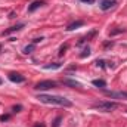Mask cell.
I'll return each instance as SVG.
<instances>
[{"instance_id": "obj_1", "label": "cell", "mask_w": 127, "mask_h": 127, "mask_svg": "<svg viewBox=\"0 0 127 127\" xmlns=\"http://www.w3.org/2000/svg\"><path fill=\"white\" fill-rule=\"evenodd\" d=\"M37 99H38L40 102H43V103L59 105V106H66V108L72 106V102H71L69 99L64 97V96H52V95H43V93H41V95L37 96Z\"/></svg>"}, {"instance_id": "obj_2", "label": "cell", "mask_w": 127, "mask_h": 127, "mask_svg": "<svg viewBox=\"0 0 127 127\" xmlns=\"http://www.w3.org/2000/svg\"><path fill=\"white\" fill-rule=\"evenodd\" d=\"M92 108L100 112H112L114 109L118 108L117 102H111V100H100V102H95L92 103Z\"/></svg>"}, {"instance_id": "obj_3", "label": "cell", "mask_w": 127, "mask_h": 127, "mask_svg": "<svg viewBox=\"0 0 127 127\" xmlns=\"http://www.w3.org/2000/svg\"><path fill=\"white\" fill-rule=\"evenodd\" d=\"M53 87H56V83L52 81V80H43V81H38L34 86L35 90H49V89H53Z\"/></svg>"}, {"instance_id": "obj_4", "label": "cell", "mask_w": 127, "mask_h": 127, "mask_svg": "<svg viewBox=\"0 0 127 127\" xmlns=\"http://www.w3.org/2000/svg\"><path fill=\"white\" fill-rule=\"evenodd\" d=\"M103 93L109 96L111 99H124L127 100V92H111V90H103Z\"/></svg>"}, {"instance_id": "obj_5", "label": "cell", "mask_w": 127, "mask_h": 127, "mask_svg": "<svg viewBox=\"0 0 127 127\" xmlns=\"http://www.w3.org/2000/svg\"><path fill=\"white\" fill-rule=\"evenodd\" d=\"M9 80L12 81V83H24L25 81V77L24 75H21L19 72H9Z\"/></svg>"}, {"instance_id": "obj_6", "label": "cell", "mask_w": 127, "mask_h": 127, "mask_svg": "<svg viewBox=\"0 0 127 127\" xmlns=\"http://www.w3.org/2000/svg\"><path fill=\"white\" fill-rule=\"evenodd\" d=\"M115 4H117L115 0H102V3H100V9H102V10H109V9L114 7Z\"/></svg>"}, {"instance_id": "obj_7", "label": "cell", "mask_w": 127, "mask_h": 127, "mask_svg": "<svg viewBox=\"0 0 127 127\" xmlns=\"http://www.w3.org/2000/svg\"><path fill=\"white\" fill-rule=\"evenodd\" d=\"M25 27V24H18V25H13V27H10L9 30H6V31L1 32V35H9V34H12V32H16L19 31V30H22Z\"/></svg>"}, {"instance_id": "obj_8", "label": "cell", "mask_w": 127, "mask_h": 127, "mask_svg": "<svg viewBox=\"0 0 127 127\" xmlns=\"http://www.w3.org/2000/svg\"><path fill=\"white\" fill-rule=\"evenodd\" d=\"M43 4H46V1L44 0H35V1H32L31 4L28 6V12H34V10H37L38 7H41Z\"/></svg>"}, {"instance_id": "obj_9", "label": "cell", "mask_w": 127, "mask_h": 127, "mask_svg": "<svg viewBox=\"0 0 127 127\" xmlns=\"http://www.w3.org/2000/svg\"><path fill=\"white\" fill-rule=\"evenodd\" d=\"M83 25H84V21H75V22H72V24H69V25L66 27V31H72V30L80 28V27H83Z\"/></svg>"}, {"instance_id": "obj_10", "label": "cell", "mask_w": 127, "mask_h": 127, "mask_svg": "<svg viewBox=\"0 0 127 127\" xmlns=\"http://www.w3.org/2000/svg\"><path fill=\"white\" fill-rule=\"evenodd\" d=\"M92 84L96 86V87H99V89H103V87L106 86V81H105V80H97V78H96V80L92 81Z\"/></svg>"}, {"instance_id": "obj_11", "label": "cell", "mask_w": 127, "mask_h": 127, "mask_svg": "<svg viewBox=\"0 0 127 127\" xmlns=\"http://www.w3.org/2000/svg\"><path fill=\"white\" fill-rule=\"evenodd\" d=\"M62 83L64 84H68V86H74V87H80L81 86L78 81H74V80H64Z\"/></svg>"}, {"instance_id": "obj_12", "label": "cell", "mask_w": 127, "mask_h": 127, "mask_svg": "<svg viewBox=\"0 0 127 127\" xmlns=\"http://www.w3.org/2000/svg\"><path fill=\"white\" fill-rule=\"evenodd\" d=\"M46 69H58L61 68V64H49V65H44Z\"/></svg>"}, {"instance_id": "obj_13", "label": "cell", "mask_w": 127, "mask_h": 127, "mask_svg": "<svg viewBox=\"0 0 127 127\" xmlns=\"http://www.w3.org/2000/svg\"><path fill=\"white\" fill-rule=\"evenodd\" d=\"M34 46H35V44H34V43H31L30 46H27V47H24V50H22V52H24L25 55H28V53H31L32 50H34Z\"/></svg>"}, {"instance_id": "obj_14", "label": "cell", "mask_w": 127, "mask_h": 127, "mask_svg": "<svg viewBox=\"0 0 127 127\" xmlns=\"http://www.w3.org/2000/svg\"><path fill=\"white\" fill-rule=\"evenodd\" d=\"M89 55H90V49H89V47H86V49L80 53V58H86V56H89Z\"/></svg>"}, {"instance_id": "obj_15", "label": "cell", "mask_w": 127, "mask_h": 127, "mask_svg": "<svg viewBox=\"0 0 127 127\" xmlns=\"http://www.w3.org/2000/svg\"><path fill=\"white\" fill-rule=\"evenodd\" d=\"M105 61H103V59H97V61H96V66H100V68H105Z\"/></svg>"}, {"instance_id": "obj_16", "label": "cell", "mask_w": 127, "mask_h": 127, "mask_svg": "<svg viewBox=\"0 0 127 127\" xmlns=\"http://www.w3.org/2000/svg\"><path fill=\"white\" fill-rule=\"evenodd\" d=\"M68 49V44H64L62 47L59 49V56H64V53H65V50Z\"/></svg>"}, {"instance_id": "obj_17", "label": "cell", "mask_w": 127, "mask_h": 127, "mask_svg": "<svg viewBox=\"0 0 127 127\" xmlns=\"http://www.w3.org/2000/svg\"><path fill=\"white\" fill-rule=\"evenodd\" d=\"M61 121H62V118H61V117H56V120H55V123H53V126L52 127H59Z\"/></svg>"}, {"instance_id": "obj_18", "label": "cell", "mask_w": 127, "mask_h": 127, "mask_svg": "<svg viewBox=\"0 0 127 127\" xmlns=\"http://www.w3.org/2000/svg\"><path fill=\"white\" fill-rule=\"evenodd\" d=\"M21 109H22V106H21V105H15V106L12 108V111H13V112H19Z\"/></svg>"}, {"instance_id": "obj_19", "label": "cell", "mask_w": 127, "mask_h": 127, "mask_svg": "<svg viewBox=\"0 0 127 127\" xmlns=\"http://www.w3.org/2000/svg\"><path fill=\"white\" fill-rule=\"evenodd\" d=\"M9 118H10V115H7V114L6 115H0V121H7Z\"/></svg>"}, {"instance_id": "obj_20", "label": "cell", "mask_w": 127, "mask_h": 127, "mask_svg": "<svg viewBox=\"0 0 127 127\" xmlns=\"http://www.w3.org/2000/svg\"><path fill=\"white\" fill-rule=\"evenodd\" d=\"M40 41H43V37H37V38H34V40H32V43H34V44H37V43H40Z\"/></svg>"}, {"instance_id": "obj_21", "label": "cell", "mask_w": 127, "mask_h": 127, "mask_svg": "<svg viewBox=\"0 0 127 127\" xmlns=\"http://www.w3.org/2000/svg\"><path fill=\"white\" fill-rule=\"evenodd\" d=\"M124 30L121 28V30H114V31H111V35H115V34H120V32H123Z\"/></svg>"}, {"instance_id": "obj_22", "label": "cell", "mask_w": 127, "mask_h": 127, "mask_svg": "<svg viewBox=\"0 0 127 127\" xmlns=\"http://www.w3.org/2000/svg\"><path fill=\"white\" fill-rule=\"evenodd\" d=\"M80 1H83V3H87V4H92V3H95V0H80Z\"/></svg>"}, {"instance_id": "obj_23", "label": "cell", "mask_w": 127, "mask_h": 127, "mask_svg": "<svg viewBox=\"0 0 127 127\" xmlns=\"http://www.w3.org/2000/svg\"><path fill=\"white\" fill-rule=\"evenodd\" d=\"M34 127H44V124H35Z\"/></svg>"}, {"instance_id": "obj_24", "label": "cell", "mask_w": 127, "mask_h": 127, "mask_svg": "<svg viewBox=\"0 0 127 127\" xmlns=\"http://www.w3.org/2000/svg\"><path fill=\"white\" fill-rule=\"evenodd\" d=\"M1 83H3V80H1V78H0V84H1Z\"/></svg>"}, {"instance_id": "obj_25", "label": "cell", "mask_w": 127, "mask_h": 127, "mask_svg": "<svg viewBox=\"0 0 127 127\" xmlns=\"http://www.w3.org/2000/svg\"><path fill=\"white\" fill-rule=\"evenodd\" d=\"M0 49H1V44H0Z\"/></svg>"}]
</instances>
